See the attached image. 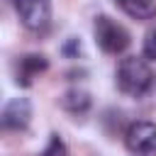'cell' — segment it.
<instances>
[{
  "instance_id": "6da1fadb",
  "label": "cell",
  "mask_w": 156,
  "mask_h": 156,
  "mask_svg": "<svg viewBox=\"0 0 156 156\" xmlns=\"http://www.w3.org/2000/svg\"><path fill=\"white\" fill-rule=\"evenodd\" d=\"M154 83V73L144 58L127 56L117 66V88L129 98H144Z\"/></svg>"
},
{
  "instance_id": "7a4b0ae2",
  "label": "cell",
  "mask_w": 156,
  "mask_h": 156,
  "mask_svg": "<svg viewBox=\"0 0 156 156\" xmlns=\"http://www.w3.org/2000/svg\"><path fill=\"white\" fill-rule=\"evenodd\" d=\"M93 34H95V44L105 54H122L129 46V32L119 22L107 17V15H98L95 17Z\"/></svg>"
},
{
  "instance_id": "3957f363",
  "label": "cell",
  "mask_w": 156,
  "mask_h": 156,
  "mask_svg": "<svg viewBox=\"0 0 156 156\" xmlns=\"http://www.w3.org/2000/svg\"><path fill=\"white\" fill-rule=\"evenodd\" d=\"M124 144L132 156H156V124L146 119L132 122L124 134Z\"/></svg>"
},
{
  "instance_id": "277c9868",
  "label": "cell",
  "mask_w": 156,
  "mask_h": 156,
  "mask_svg": "<svg viewBox=\"0 0 156 156\" xmlns=\"http://www.w3.org/2000/svg\"><path fill=\"white\" fill-rule=\"evenodd\" d=\"M15 10L20 22L29 32H44L51 22V2L49 0H15Z\"/></svg>"
},
{
  "instance_id": "5b68a950",
  "label": "cell",
  "mask_w": 156,
  "mask_h": 156,
  "mask_svg": "<svg viewBox=\"0 0 156 156\" xmlns=\"http://www.w3.org/2000/svg\"><path fill=\"white\" fill-rule=\"evenodd\" d=\"M32 119V102L27 98H12L5 102L2 112H0V122L5 129H12V132H20L29 124Z\"/></svg>"
},
{
  "instance_id": "8992f818",
  "label": "cell",
  "mask_w": 156,
  "mask_h": 156,
  "mask_svg": "<svg viewBox=\"0 0 156 156\" xmlns=\"http://www.w3.org/2000/svg\"><path fill=\"white\" fill-rule=\"evenodd\" d=\"M46 68H49L46 56H41V54H24V56L17 61L15 83L22 85V88H29V85H32V78H37L39 73H44Z\"/></svg>"
},
{
  "instance_id": "52a82bcc",
  "label": "cell",
  "mask_w": 156,
  "mask_h": 156,
  "mask_svg": "<svg viewBox=\"0 0 156 156\" xmlns=\"http://www.w3.org/2000/svg\"><path fill=\"white\" fill-rule=\"evenodd\" d=\"M117 5L134 20H149L156 15V0H117Z\"/></svg>"
},
{
  "instance_id": "ba28073f",
  "label": "cell",
  "mask_w": 156,
  "mask_h": 156,
  "mask_svg": "<svg viewBox=\"0 0 156 156\" xmlns=\"http://www.w3.org/2000/svg\"><path fill=\"white\" fill-rule=\"evenodd\" d=\"M61 107L63 110H68V112H85L88 107H90V95L85 93V90H80V88H71V90H66L63 95H61Z\"/></svg>"
},
{
  "instance_id": "9c48e42d",
  "label": "cell",
  "mask_w": 156,
  "mask_h": 156,
  "mask_svg": "<svg viewBox=\"0 0 156 156\" xmlns=\"http://www.w3.org/2000/svg\"><path fill=\"white\" fill-rule=\"evenodd\" d=\"M144 58L149 61H156V29H149L146 37H144Z\"/></svg>"
},
{
  "instance_id": "30bf717a",
  "label": "cell",
  "mask_w": 156,
  "mask_h": 156,
  "mask_svg": "<svg viewBox=\"0 0 156 156\" xmlns=\"http://www.w3.org/2000/svg\"><path fill=\"white\" fill-rule=\"evenodd\" d=\"M61 54L63 56H68V58H78L80 54H83V46H80V39H76V37H71L63 46H61Z\"/></svg>"
},
{
  "instance_id": "8fae6325",
  "label": "cell",
  "mask_w": 156,
  "mask_h": 156,
  "mask_svg": "<svg viewBox=\"0 0 156 156\" xmlns=\"http://www.w3.org/2000/svg\"><path fill=\"white\" fill-rule=\"evenodd\" d=\"M66 154H68V151H66V144L54 134L51 141H49V146H46V151H44L41 156H66Z\"/></svg>"
},
{
  "instance_id": "7c38bea8",
  "label": "cell",
  "mask_w": 156,
  "mask_h": 156,
  "mask_svg": "<svg viewBox=\"0 0 156 156\" xmlns=\"http://www.w3.org/2000/svg\"><path fill=\"white\" fill-rule=\"evenodd\" d=\"M10 2H15V0H10Z\"/></svg>"
}]
</instances>
